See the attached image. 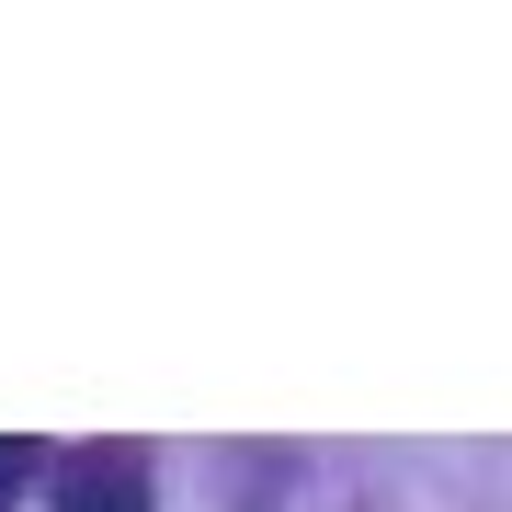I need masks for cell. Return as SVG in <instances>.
<instances>
[{
  "label": "cell",
  "mask_w": 512,
  "mask_h": 512,
  "mask_svg": "<svg viewBox=\"0 0 512 512\" xmlns=\"http://www.w3.org/2000/svg\"><path fill=\"white\" fill-rule=\"evenodd\" d=\"M57 512H148V456L137 444H80L57 467Z\"/></svg>",
  "instance_id": "6da1fadb"
},
{
  "label": "cell",
  "mask_w": 512,
  "mask_h": 512,
  "mask_svg": "<svg viewBox=\"0 0 512 512\" xmlns=\"http://www.w3.org/2000/svg\"><path fill=\"white\" fill-rule=\"evenodd\" d=\"M35 478H46V456H35L23 433H0V512H12L23 490H35Z\"/></svg>",
  "instance_id": "7a4b0ae2"
}]
</instances>
